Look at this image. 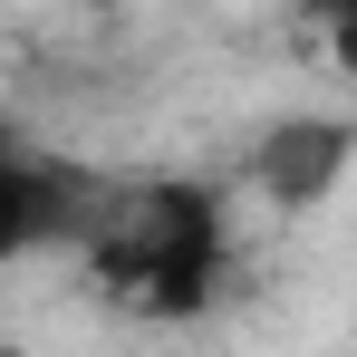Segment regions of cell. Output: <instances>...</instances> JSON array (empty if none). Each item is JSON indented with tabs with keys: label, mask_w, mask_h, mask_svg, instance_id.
<instances>
[{
	"label": "cell",
	"mask_w": 357,
	"mask_h": 357,
	"mask_svg": "<svg viewBox=\"0 0 357 357\" xmlns=\"http://www.w3.org/2000/svg\"><path fill=\"white\" fill-rule=\"evenodd\" d=\"M222 261H232V232H222V193L213 183H135L107 222H87V271L97 290L145 309V319H193L203 299L222 290Z\"/></svg>",
	"instance_id": "1"
},
{
	"label": "cell",
	"mask_w": 357,
	"mask_h": 357,
	"mask_svg": "<svg viewBox=\"0 0 357 357\" xmlns=\"http://www.w3.org/2000/svg\"><path fill=\"white\" fill-rule=\"evenodd\" d=\"M0 145H20V126H10V116H0Z\"/></svg>",
	"instance_id": "6"
},
{
	"label": "cell",
	"mask_w": 357,
	"mask_h": 357,
	"mask_svg": "<svg viewBox=\"0 0 357 357\" xmlns=\"http://www.w3.org/2000/svg\"><path fill=\"white\" fill-rule=\"evenodd\" d=\"M68 10H116V0H68Z\"/></svg>",
	"instance_id": "5"
},
{
	"label": "cell",
	"mask_w": 357,
	"mask_h": 357,
	"mask_svg": "<svg viewBox=\"0 0 357 357\" xmlns=\"http://www.w3.org/2000/svg\"><path fill=\"white\" fill-rule=\"evenodd\" d=\"M348 165H357V116H271L241 155V174L271 213H319L348 183Z\"/></svg>",
	"instance_id": "2"
},
{
	"label": "cell",
	"mask_w": 357,
	"mask_h": 357,
	"mask_svg": "<svg viewBox=\"0 0 357 357\" xmlns=\"http://www.w3.org/2000/svg\"><path fill=\"white\" fill-rule=\"evenodd\" d=\"M299 20L328 39V59H338V68H357V0H299Z\"/></svg>",
	"instance_id": "4"
},
{
	"label": "cell",
	"mask_w": 357,
	"mask_h": 357,
	"mask_svg": "<svg viewBox=\"0 0 357 357\" xmlns=\"http://www.w3.org/2000/svg\"><path fill=\"white\" fill-rule=\"evenodd\" d=\"M68 232H87L77 174H59L29 145H0V261H29V251H49Z\"/></svg>",
	"instance_id": "3"
}]
</instances>
